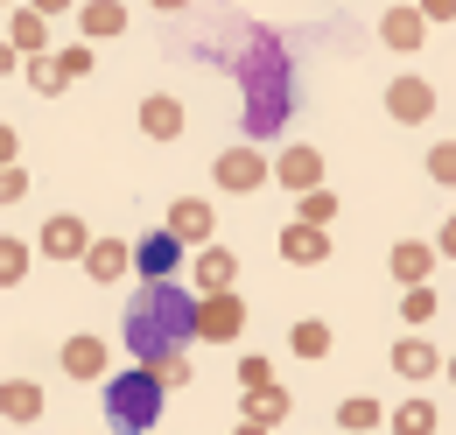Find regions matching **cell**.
I'll use <instances>...</instances> for the list:
<instances>
[{
	"label": "cell",
	"instance_id": "obj_1",
	"mask_svg": "<svg viewBox=\"0 0 456 435\" xmlns=\"http://www.w3.org/2000/svg\"><path fill=\"white\" fill-rule=\"evenodd\" d=\"M197 302L204 295H190L175 281H141L134 302H126V351H134V365H162L169 351H190L197 344Z\"/></svg>",
	"mask_w": 456,
	"mask_h": 435
},
{
	"label": "cell",
	"instance_id": "obj_2",
	"mask_svg": "<svg viewBox=\"0 0 456 435\" xmlns=\"http://www.w3.org/2000/svg\"><path fill=\"white\" fill-rule=\"evenodd\" d=\"M239 92H246V134L253 141H274L295 112V70H288V50L274 36H253L246 56H239Z\"/></svg>",
	"mask_w": 456,
	"mask_h": 435
},
{
	"label": "cell",
	"instance_id": "obj_3",
	"mask_svg": "<svg viewBox=\"0 0 456 435\" xmlns=\"http://www.w3.org/2000/svg\"><path fill=\"white\" fill-rule=\"evenodd\" d=\"M162 400H169V386L155 380L148 365H126V373H113V380H106V422H113L119 435H155Z\"/></svg>",
	"mask_w": 456,
	"mask_h": 435
},
{
	"label": "cell",
	"instance_id": "obj_4",
	"mask_svg": "<svg viewBox=\"0 0 456 435\" xmlns=\"http://www.w3.org/2000/svg\"><path fill=\"white\" fill-rule=\"evenodd\" d=\"M267 176H274V162H267L260 148H225V155L211 162V183H218L225 197H246V190H260Z\"/></svg>",
	"mask_w": 456,
	"mask_h": 435
},
{
	"label": "cell",
	"instance_id": "obj_5",
	"mask_svg": "<svg viewBox=\"0 0 456 435\" xmlns=\"http://www.w3.org/2000/svg\"><path fill=\"white\" fill-rule=\"evenodd\" d=\"M239 330H246V302L239 295H204L197 302V337L204 344H239Z\"/></svg>",
	"mask_w": 456,
	"mask_h": 435
},
{
	"label": "cell",
	"instance_id": "obj_6",
	"mask_svg": "<svg viewBox=\"0 0 456 435\" xmlns=\"http://www.w3.org/2000/svg\"><path fill=\"white\" fill-rule=\"evenodd\" d=\"M134 267H141V281H175V267H183V239H175L169 225L148 232V239L134 246Z\"/></svg>",
	"mask_w": 456,
	"mask_h": 435
},
{
	"label": "cell",
	"instance_id": "obj_7",
	"mask_svg": "<svg viewBox=\"0 0 456 435\" xmlns=\"http://www.w3.org/2000/svg\"><path fill=\"white\" fill-rule=\"evenodd\" d=\"M281 260H295V267H323V260H330V225L295 218V225L281 232Z\"/></svg>",
	"mask_w": 456,
	"mask_h": 435
},
{
	"label": "cell",
	"instance_id": "obj_8",
	"mask_svg": "<svg viewBox=\"0 0 456 435\" xmlns=\"http://www.w3.org/2000/svg\"><path fill=\"white\" fill-rule=\"evenodd\" d=\"M387 112H394L400 127H421V119L436 112V85H428V78H394V85H387Z\"/></svg>",
	"mask_w": 456,
	"mask_h": 435
},
{
	"label": "cell",
	"instance_id": "obj_9",
	"mask_svg": "<svg viewBox=\"0 0 456 435\" xmlns=\"http://www.w3.org/2000/svg\"><path fill=\"white\" fill-rule=\"evenodd\" d=\"M50 260H85L92 253V232H85V218H70V211H57L50 225H43V239H36Z\"/></svg>",
	"mask_w": 456,
	"mask_h": 435
},
{
	"label": "cell",
	"instance_id": "obj_10",
	"mask_svg": "<svg viewBox=\"0 0 456 435\" xmlns=\"http://www.w3.org/2000/svg\"><path fill=\"white\" fill-rule=\"evenodd\" d=\"M190 274H197V295H232V281H239V260H232L225 246L211 239V246H197Z\"/></svg>",
	"mask_w": 456,
	"mask_h": 435
},
{
	"label": "cell",
	"instance_id": "obj_11",
	"mask_svg": "<svg viewBox=\"0 0 456 435\" xmlns=\"http://www.w3.org/2000/svg\"><path fill=\"white\" fill-rule=\"evenodd\" d=\"M379 43H387V50H421V43H428V14H421V7H387V14H379Z\"/></svg>",
	"mask_w": 456,
	"mask_h": 435
},
{
	"label": "cell",
	"instance_id": "obj_12",
	"mask_svg": "<svg viewBox=\"0 0 456 435\" xmlns=\"http://www.w3.org/2000/svg\"><path fill=\"white\" fill-rule=\"evenodd\" d=\"M239 422L281 429V422H288V386H281V380H267V386H246V393H239Z\"/></svg>",
	"mask_w": 456,
	"mask_h": 435
},
{
	"label": "cell",
	"instance_id": "obj_13",
	"mask_svg": "<svg viewBox=\"0 0 456 435\" xmlns=\"http://www.w3.org/2000/svg\"><path fill=\"white\" fill-rule=\"evenodd\" d=\"M211 225H218V211H211L204 197H175L169 204V232L183 246H211Z\"/></svg>",
	"mask_w": 456,
	"mask_h": 435
},
{
	"label": "cell",
	"instance_id": "obj_14",
	"mask_svg": "<svg viewBox=\"0 0 456 435\" xmlns=\"http://www.w3.org/2000/svg\"><path fill=\"white\" fill-rule=\"evenodd\" d=\"M394 373L400 380H436V373H450V358H443L428 337H400L394 344Z\"/></svg>",
	"mask_w": 456,
	"mask_h": 435
},
{
	"label": "cell",
	"instance_id": "obj_15",
	"mask_svg": "<svg viewBox=\"0 0 456 435\" xmlns=\"http://www.w3.org/2000/svg\"><path fill=\"white\" fill-rule=\"evenodd\" d=\"M63 373H70V380H106V344H99V337H63Z\"/></svg>",
	"mask_w": 456,
	"mask_h": 435
},
{
	"label": "cell",
	"instance_id": "obj_16",
	"mask_svg": "<svg viewBox=\"0 0 456 435\" xmlns=\"http://www.w3.org/2000/svg\"><path fill=\"white\" fill-rule=\"evenodd\" d=\"M274 176H281L295 197H309V190H323V155L316 148H288L281 162H274Z\"/></svg>",
	"mask_w": 456,
	"mask_h": 435
},
{
	"label": "cell",
	"instance_id": "obj_17",
	"mask_svg": "<svg viewBox=\"0 0 456 435\" xmlns=\"http://www.w3.org/2000/svg\"><path fill=\"white\" fill-rule=\"evenodd\" d=\"M141 134H148V141H175V134H183V99L148 92V99H141Z\"/></svg>",
	"mask_w": 456,
	"mask_h": 435
},
{
	"label": "cell",
	"instance_id": "obj_18",
	"mask_svg": "<svg viewBox=\"0 0 456 435\" xmlns=\"http://www.w3.org/2000/svg\"><path fill=\"white\" fill-rule=\"evenodd\" d=\"M77 29H85V43H106L126 29V0H77Z\"/></svg>",
	"mask_w": 456,
	"mask_h": 435
},
{
	"label": "cell",
	"instance_id": "obj_19",
	"mask_svg": "<svg viewBox=\"0 0 456 435\" xmlns=\"http://www.w3.org/2000/svg\"><path fill=\"white\" fill-rule=\"evenodd\" d=\"M387 267H394V281H407V288H421V281L436 274V246H421V239H400L394 253H387Z\"/></svg>",
	"mask_w": 456,
	"mask_h": 435
},
{
	"label": "cell",
	"instance_id": "obj_20",
	"mask_svg": "<svg viewBox=\"0 0 456 435\" xmlns=\"http://www.w3.org/2000/svg\"><path fill=\"white\" fill-rule=\"evenodd\" d=\"M126 267H134V246H126V239H92V253H85V274H92V281H119Z\"/></svg>",
	"mask_w": 456,
	"mask_h": 435
},
{
	"label": "cell",
	"instance_id": "obj_21",
	"mask_svg": "<svg viewBox=\"0 0 456 435\" xmlns=\"http://www.w3.org/2000/svg\"><path fill=\"white\" fill-rule=\"evenodd\" d=\"M43 414V386L36 380H0V422H36Z\"/></svg>",
	"mask_w": 456,
	"mask_h": 435
},
{
	"label": "cell",
	"instance_id": "obj_22",
	"mask_svg": "<svg viewBox=\"0 0 456 435\" xmlns=\"http://www.w3.org/2000/svg\"><path fill=\"white\" fill-rule=\"evenodd\" d=\"M7 43H14L21 56H43V50H50V14H36V7H21V14L7 21Z\"/></svg>",
	"mask_w": 456,
	"mask_h": 435
},
{
	"label": "cell",
	"instance_id": "obj_23",
	"mask_svg": "<svg viewBox=\"0 0 456 435\" xmlns=\"http://www.w3.org/2000/svg\"><path fill=\"white\" fill-rule=\"evenodd\" d=\"M387 429H394V435H436V400H428V393L400 400L394 414H387Z\"/></svg>",
	"mask_w": 456,
	"mask_h": 435
},
{
	"label": "cell",
	"instance_id": "obj_24",
	"mask_svg": "<svg viewBox=\"0 0 456 435\" xmlns=\"http://www.w3.org/2000/svg\"><path fill=\"white\" fill-rule=\"evenodd\" d=\"M338 429H351V435H372V429H387V407L379 400H365V393H351L338 407Z\"/></svg>",
	"mask_w": 456,
	"mask_h": 435
},
{
	"label": "cell",
	"instance_id": "obj_25",
	"mask_svg": "<svg viewBox=\"0 0 456 435\" xmlns=\"http://www.w3.org/2000/svg\"><path fill=\"white\" fill-rule=\"evenodd\" d=\"M288 344H295V358H323V351H330V324H316V316H309V324L288 330Z\"/></svg>",
	"mask_w": 456,
	"mask_h": 435
},
{
	"label": "cell",
	"instance_id": "obj_26",
	"mask_svg": "<svg viewBox=\"0 0 456 435\" xmlns=\"http://www.w3.org/2000/svg\"><path fill=\"white\" fill-rule=\"evenodd\" d=\"M436 309H443V302H436V288H428V281H421V288H407V302H400V316H407V324H436Z\"/></svg>",
	"mask_w": 456,
	"mask_h": 435
},
{
	"label": "cell",
	"instance_id": "obj_27",
	"mask_svg": "<svg viewBox=\"0 0 456 435\" xmlns=\"http://www.w3.org/2000/svg\"><path fill=\"white\" fill-rule=\"evenodd\" d=\"M28 85H36V92H63L70 78H63V63H57V56H28Z\"/></svg>",
	"mask_w": 456,
	"mask_h": 435
},
{
	"label": "cell",
	"instance_id": "obj_28",
	"mask_svg": "<svg viewBox=\"0 0 456 435\" xmlns=\"http://www.w3.org/2000/svg\"><path fill=\"white\" fill-rule=\"evenodd\" d=\"M21 274H28V246L21 239H0V288H14Z\"/></svg>",
	"mask_w": 456,
	"mask_h": 435
},
{
	"label": "cell",
	"instance_id": "obj_29",
	"mask_svg": "<svg viewBox=\"0 0 456 435\" xmlns=\"http://www.w3.org/2000/svg\"><path fill=\"white\" fill-rule=\"evenodd\" d=\"M295 218H309V225H330V218H338V197H330V190H309V197H295Z\"/></svg>",
	"mask_w": 456,
	"mask_h": 435
},
{
	"label": "cell",
	"instance_id": "obj_30",
	"mask_svg": "<svg viewBox=\"0 0 456 435\" xmlns=\"http://www.w3.org/2000/svg\"><path fill=\"white\" fill-rule=\"evenodd\" d=\"M428 183H450L456 190V141H436V148H428Z\"/></svg>",
	"mask_w": 456,
	"mask_h": 435
},
{
	"label": "cell",
	"instance_id": "obj_31",
	"mask_svg": "<svg viewBox=\"0 0 456 435\" xmlns=\"http://www.w3.org/2000/svg\"><path fill=\"white\" fill-rule=\"evenodd\" d=\"M148 373H155L162 386H190V380H197V373H190V351H169V358H162V365H148Z\"/></svg>",
	"mask_w": 456,
	"mask_h": 435
},
{
	"label": "cell",
	"instance_id": "obj_32",
	"mask_svg": "<svg viewBox=\"0 0 456 435\" xmlns=\"http://www.w3.org/2000/svg\"><path fill=\"white\" fill-rule=\"evenodd\" d=\"M63 78H92V43H70V50H57Z\"/></svg>",
	"mask_w": 456,
	"mask_h": 435
},
{
	"label": "cell",
	"instance_id": "obj_33",
	"mask_svg": "<svg viewBox=\"0 0 456 435\" xmlns=\"http://www.w3.org/2000/svg\"><path fill=\"white\" fill-rule=\"evenodd\" d=\"M267 380H274L267 358H239V393H246V386H267Z\"/></svg>",
	"mask_w": 456,
	"mask_h": 435
},
{
	"label": "cell",
	"instance_id": "obj_34",
	"mask_svg": "<svg viewBox=\"0 0 456 435\" xmlns=\"http://www.w3.org/2000/svg\"><path fill=\"white\" fill-rule=\"evenodd\" d=\"M28 197V176L21 168H0V204H21Z\"/></svg>",
	"mask_w": 456,
	"mask_h": 435
},
{
	"label": "cell",
	"instance_id": "obj_35",
	"mask_svg": "<svg viewBox=\"0 0 456 435\" xmlns=\"http://www.w3.org/2000/svg\"><path fill=\"white\" fill-rule=\"evenodd\" d=\"M414 7L428 14V29H436V21H456V0H414Z\"/></svg>",
	"mask_w": 456,
	"mask_h": 435
},
{
	"label": "cell",
	"instance_id": "obj_36",
	"mask_svg": "<svg viewBox=\"0 0 456 435\" xmlns=\"http://www.w3.org/2000/svg\"><path fill=\"white\" fill-rule=\"evenodd\" d=\"M14 155H21V141H14V127H0V168H14Z\"/></svg>",
	"mask_w": 456,
	"mask_h": 435
},
{
	"label": "cell",
	"instance_id": "obj_37",
	"mask_svg": "<svg viewBox=\"0 0 456 435\" xmlns=\"http://www.w3.org/2000/svg\"><path fill=\"white\" fill-rule=\"evenodd\" d=\"M436 253H450V260H456V218H443V232H436Z\"/></svg>",
	"mask_w": 456,
	"mask_h": 435
},
{
	"label": "cell",
	"instance_id": "obj_38",
	"mask_svg": "<svg viewBox=\"0 0 456 435\" xmlns=\"http://www.w3.org/2000/svg\"><path fill=\"white\" fill-rule=\"evenodd\" d=\"M14 63H28V56L14 50V43H0V78H7V70H14Z\"/></svg>",
	"mask_w": 456,
	"mask_h": 435
},
{
	"label": "cell",
	"instance_id": "obj_39",
	"mask_svg": "<svg viewBox=\"0 0 456 435\" xmlns=\"http://www.w3.org/2000/svg\"><path fill=\"white\" fill-rule=\"evenodd\" d=\"M36 14H63V7H77V0H28Z\"/></svg>",
	"mask_w": 456,
	"mask_h": 435
},
{
	"label": "cell",
	"instance_id": "obj_40",
	"mask_svg": "<svg viewBox=\"0 0 456 435\" xmlns=\"http://www.w3.org/2000/svg\"><path fill=\"white\" fill-rule=\"evenodd\" d=\"M148 7H162V14H175V7H190V0H148Z\"/></svg>",
	"mask_w": 456,
	"mask_h": 435
},
{
	"label": "cell",
	"instance_id": "obj_41",
	"mask_svg": "<svg viewBox=\"0 0 456 435\" xmlns=\"http://www.w3.org/2000/svg\"><path fill=\"white\" fill-rule=\"evenodd\" d=\"M239 435H274V429H260V422H239Z\"/></svg>",
	"mask_w": 456,
	"mask_h": 435
},
{
	"label": "cell",
	"instance_id": "obj_42",
	"mask_svg": "<svg viewBox=\"0 0 456 435\" xmlns=\"http://www.w3.org/2000/svg\"><path fill=\"white\" fill-rule=\"evenodd\" d=\"M450 380H456V358H450Z\"/></svg>",
	"mask_w": 456,
	"mask_h": 435
}]
</instances>
